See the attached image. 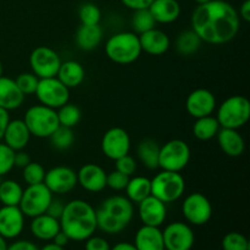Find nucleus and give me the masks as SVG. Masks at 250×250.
<instances>
[{
	"instance_id": "obj_1",
	"label": "nucleus",
	"mask_w": 250,
	"mask_h": 250,
	"mask_svg": "<svg viewBox=\"0 0 250 250\" xmlns=\"http://www.w3.org/2000/svg\"><path fill=\"white\" fill-rule=\"evenodd\" d=\"M192 29L202 42L221 45L231 42L239 31L238 11L225 0L198 5L192 14Z\"/></svg>"
},
{
	"instance_id": "obj_2",
	"label": "nucleus",
	"mask_w": 250,
	"mask_h": 250,
	"mask_svg": "<svg viewBox=\"0 0 250 250\" xmlns=\"http://www.w3.org/2000/svg\"><path fill=\"white\" fill-rule=\"evenodd\" d=\"M59 222L61 231L75 242H84L98 229L95 209L83 199L66 203Z\"/></svg>"
},
{
	"instance_id": "obj_3",
	"label": "nucleus",
	"mask_w": 250,
	"mask_h": 250,
	"mask_svg": "<svg viewBox=\"0 0 250 250\" xmlns=\"http://www.w3.org/2000/svg\"><path fill=\"white\" fill-rule=\"evenodd\" d=\"M97 214V226L107 234H117L124 231L134 215L133 203L124 195H111L103 200Z\"/></svg>"
},
{
	"instance_id": "obj_4",
	"label": "nucleus",
	"mask_w": 250,
	"mask_h": 250,
	"mask_svg": "<svg viewBox=\"0 0 250 250\" xmlns=\"http://www.w3.org/2000/svg\"><path fill=\"white\" fill-rule=\"evenodd\" d=\"M105 54L119 65L133 63L142 55L139 37L134 32H119L110 37L105 43Z\"/></svg>"
},
{
	"instance_id": "obj_5",
	"label": "nucleus",
	"mask_w": 250,
	"mask_h": 250,
	"mask_svg": "<svg viewBox=\"0 0 250 250\" xmlns=\"http://www.w3.org/2000/svg\"><path fill=\"white\" fill-rule=\"evenodd\" d=\"M216 119L222 128L239 129L250 119V102L243 95H231L221 103Z\"/></svg>"
},
{
	"instance_id": "obj_6",
	"label": "nucleus",
	"mask_w": 250,
	"mask_h": 250,
	"mask_svg": "<svg viewBox=\"0 0 250 250\" xmlns=\"http://www.w3.org/2000/svg\"><path fill=\"white\" fill-rule=\"evenodd\" d=\"M151 195L165 204L176 202L186 190V181L181 172L161 170L150 180Z\"/></svg>"
},
{
	"instance_id": "obj_7",
	"label": "nucleus",
	"mask_w": 250,
	"mask_h": 250,
	"mask_svg": "<svg viewBox=\"0 0 250 250\" xmlns=\"http://www.w3.org/2000/svg\"><path fill=\"white\" fill-rule=\"evenodd\" d=\"M23 121L28 127L31 136L36 138H49L60 126L56 110L42 104L28 107Z\"/></svg>"
},
{
	"instance_id": "obj_8",
	"label": "nucleus",
	"mask_w": 250,
	"mask_h": 250,
	"mask_svg": "<svg viewBox=\"0 0 250 250\" xmlns=\"http://www.w3.org/2000/svg\"><path fill=\"white\" fill-rule=\"evenodd\" d=\"M190 160V148L182 139H171L160 146L159 167L165 171L181 172Z\"/></svg>"
},
{
	"instance_id": "obj_9",
	"label": "nucleus",
	"mask_w": 250,
	"mask_h": 250,
	"mask_svg": "<svg viewBox=\"0 0 250 250\" xmlns=\"http://www.w3.org/2000/svg\"><path fill=\"white\" fill-rule=\"evenodd\" d=\"M53 198L54 194L44 183L27 186L22 193L19 208L24 216L33 219L39 215L45 214Z\"/></svg>"
},
{
	"instance_id": "obj_10",
	"label": "nucleus",
	"mask_w": 250,
	"mask_h": 250,
	"mask_svg": "<svg viewBox=\"0 0 250 250\" xmlns=\"http://www.w3.org/2000/svg\"><path fill=\"white\" fill-rule=\"evenodd\" d=\"M36 97L42 105L58 110L70 100V89L56 77L42 78L36 89Z\"/></svg>"
},
{
	"instance_id": "obj_11",
	"label": "nucleus",
	"mask_w": 250,
	"mask_h": 250,
	"mask_svg": "<svg viewBox=\"0 0 250 250\" xmlns=\"http://www.w3.org/2000/svg\"><path fill=\"white\" fill-rule=\"evenodd\" d=\"M61 62L59 54L49 46H37L29 55L31 70L39 80L56 77Z\"/></svg>"
},
{
	"instance_id": "obj_12",
	"label": "nucleus",
	"mask_w": 250,
	"mask_h": 250,
	"mask_svg": "<svg viewBox=\"0 0 250 250\" xmlns=\"http://www.w3.org/2000/svg\"><path fill=\"white\" fill-rule=\"evenodd\" d=\"M182 214L188 224L203 226L208 224L212 216L211 203L202 193H190L182 202Z\"/></svg>"
},
{
	"instance_id": "obj_13",
	"label": "nucleus",
	"mask_w": 250,
	"mask_h": 250,
	"mask_svg": "<svg viewBox=\"0 0 250 250\" xmlns=\"http://www.w3.org/2000/svg\"><path fill=\"white\" fill-rule=\"evenodd\" d=\"M164 247L166 250H190L194 246V232L188 224L175 221L163 231Z\"/></svg>"
},
{
	"instance_id": "obj_14",
	"label": "nucleus",
	"mask_w": 250,
	"mask_h": 250,
	"mask_svg": "<svg viewBox=\"0 0 250 250\" xmlns=\"http://www.w3.org/2000/svg\"><path fill=\"white\" fill-rule=\"evenodd\" d=\"M131 137L122 127H112L107 129L102 139V151L110 160H117L129 154Z\"/></svg>"
},
{
	"instance_id": "obj_15",
	"label": "nucleus",
	"mask_w": 250,
	"mask_h": 250,
	"mask_svg": "<svg viewBox=\"0 0 250 250\" xmlns=\"http://www.w3.org/2000/svg\"><path fill=\"white\" fill-rule=\"evenodd\" d=\"M43 183L53 194H67L77 186V172L68 166H55L46 171Z\"/></svg>"
},
{
	"instance_id": "obj_16",
	"label": "nucleus",
	"mask_w": 250,
	"mask_h": 250,
	"mask_svg": "<svg viewBox=\"0 0 250 250\" xmlns=\"http://www.w3.org/2000/svg\"><path fill=\"white\" fill-rule=\"evenodd\" d=\"M216 98L214 93L205 88H198L188 94L186 99V110L194 119L209 116L216 109Z\"/></svg>"
},
{
	"instance_id": "obj_17",
	"label": "nucleus",
	"mask_w": 250,
	"mask_h": 250,
	"mask_svg": "<svg viewBox=\"0 0 250 250\" xmlns=\"http://www.w3.org/2000/svg\"><path fill=\"white\" fill-rule=\"evenodd\" d=\"M138 216L146 226L160 227L167 217V208L158 198L149 195L138 203Z\"/></svg>"
},
{
	"instance_id": "obj_18",
	"label": "nucleus",
	"mask_w": 250,
	"mask_h": 250,
	"mask_svg": "<svg viewBox=\"0 0 250 250\" xmlns=\"http://www.w3.org/2000/svg\"><path fill=\"white\" fill-rule=\"evenodd\" d=\"M24 215L19 207L0 208V236L4 239L17 238L24 227Z\"/></svg>"
},
{
	"instance_id": "obj_19",
	"label": "nucleus",
	"mask_w": 250,
	"mask_h": 250,
	"mask_svg": "<svg viewBox=\"0 0 250 250\" xmlns=\"http://www.w3.org/2000/svg\"><path fill=\"white\" fill-rule=\"evenodd\" d=\"M77 185L89 193H100L106 188V172L97 164H85L77 172Z\"/></svg>"
},
{
	"instance_id": "obj_20",
	"label": "nucleus",
	"mask_w": 250,
	"mask_h": 250,
	"mask_svg": "<svg viewBox=\"0 0 250 250\" xmlns=\"http://www.w3.org/2000/svg\"><path fill=\"white\" fill-rule=\"evenodd\" d=\"M138 37L142 51L151 56L164 55L170 49V37L161 29L153 28L139 34Z\"/></svg>"
},
{
	"instance_id": "obj_21",
	"label": "nucleus",
	"mask_w": 250,
	"mask_h": 250,
	"mask_svg": "<svg viewBox=\"0 0 250 250\" xmlns=\"http://www.w3.org/2000/svg\"><path fill=\"white\" fill-rule=\"evenodd\" d=\"M31 137V132L23 120L16 119L10 120L2 139H4V143L10 146L12 150L19 151L23 150L28 146Z\"/></svg>"
},
{
	"instance_id": "obj_22",
	"label": "nucleus",
	"mask_w": 250,
	"mask_h": 250,
	"mask_svg": "<svg viewBox=\"0 0 250 250\" xmlns=\"http://www.w3.org/2000/svg\"><path fill=\"white\" fill-rule=\"evenodd\" d=\"M221 150L229 158H239L246 150V142L238 129L220 128L216 134Z\"/></svg>"
},
{
	"instance_id": "obj_23",
	"label": "nucleus",
	"mask_w": 250,
	"mask_h": 250,
	"mask_svg": "<svg viewBox=\"0 0 250 250\" xmlns=\"http://www.w3.org/2000/svg\"><path fill=\"white\" fill-rule=\"evenodd\" d=\"M24 102L23 93L17 87L15 80L1 76L0 77V107L6 111L16 110Z\"/></svg>"
},
{
	"instance_id": "obj_24",
	"label": "nucleus",
	"mask_w": 250,
	"mask_h": 250,
	"mask_svg": "<svg viewBox=\"0 0 250 250\" xmlns=\"http://www.w3.org/2000/svg\"><path fill=\"white\" fill-rule=\"evenodd\" d=\"M31 233L41 241H53L54 237L60 231V222L58 219L48 214H42L32 219L29 225Z\"/></svg>"
},
{
	"instance_id": "obj_25",
	"label": "nucleus",
	"mask_w": 250,
	"mask_h": 250,
	"mask_svg": "<svg viewBox=\"0 0 250 250\" xmlns=\"http://www.w3.org/2000/svg\"><path fill=\"white\" fill-rule=\"evenodd\" d=\"M134 247L137 250H164L163 231L160 227L143 226L137 231L134 237Z\"/></svg>"
},
{
	"instance_id": "obj_26",
	"label": "nucleus",
	"mask_w": 250,
	"mask_h": 250,
	"mask_svg": "<svg viewBox=\"0 0 250 250\" xmlns=\"http://www.w3.org/2000/svg\"><path fill=\"white\" fill-rule=\"evenodd\" d=\"M149 10L156 23H172L181 15V5L177 0H154Z\"/></svg>"
},
{
	"instance_id": "obj_27",
	"label": "nucleus",
	"mask_w": 250,
	"mask_h": 250,
	"mask_svg": "<svg viewBox=\"0 0 250 250\" xmlns=\"http://www.w3.org/2000/svg\"><path fill=\"white\" fill-rule=\"evenodd\" d=\"M84 77V67L75 60H67L65 62H61L58 73H56V78L68 89L77 88L78 85L82 84Z\"/></svg>"
},
{
	"instance_id": "obj_28",
	"label": "nucleus",
	"mask_w": 250,
	"mask_h": 250,
	"mask_svg": "<svg viewBox=\"0 0 250 250\" xmlns=\"http://www.w3.org/2000/svg\"><path fill=\"white\" fill-rule=\"evenodd\" d=\"M76 44L81 50L90 51L98 48L103 39V29L99 24H81L76 32Z\"/></svg>"
},
{
	"instance_id": "obj_29",
	"label": "nucleus",
	"mask_w": 250,
	"mask_h": 250,
	"mask_svg": "<svg viewBox=\"0 0 250 250\" xmlns=\"http://www.w3.org/2000/svg\"><path fill=\"white\" fill-rule=\"evenodd\" d=\"M159 151L160 146L151 138L143 139L137 146V156L148 170L159 168Z\"/></svg>"
},
{
	"instance_id": "obj_30",
	"label": "nucleus",
	"mask_w": 250,
	"mask_h": 250,
	"mask_svg": "<svg viewBox=\"0 0 250 250\" xmlns=\"http://www.w3.org/2000/svg\"><path fill=\"white\" fill-rule=\"evenodd\" d=\"M125 190H126V197L132 203L138 204L142 200L146 199V197L151 195L150 180L148 177H144V176L129 177V181Z\"/></svg>"
},
{
	"instance_id": "obj_31",
	"label": "nucleus",
	"mask_w": 250,
	"mask_h": 250,
	"mask_svg": "<svg viewBox=\"0 0 250 250\" xmlns=\"http://www.w3.org/2000/svg\"><path fill=\"white\" fill-rule=\"evenodd\" d=\"M220 128L221 127H220V124L216 117L209 115V116L195 119L194 125L192 127V131L195 138L199 139V141L207 142L215 138L217 132L220 131Z\"/></svg>"
},
{
	"instance_id": "obj_32",
	"label": "nucleus",
	"mask_w": 250,
	"mask_h": 250,
	"mask_svg": "<svg viewBox=\"0 0 250 250\" xmlns=\"http://www.w3.org/2000/svg\"><path fill=\"white\" fill-rule=\"evenodd\" d=\"M202 39L193 29H186L181 32L175 42V48L180 55L189 56L197 53L202 46Z\"/></svg>"
},
{
	"instance_id": "obj_33",
	"label": "nucleus",
	"mask_w": 250,
	"mask_h": 250,
	"mask_svg": "<svg viewBox=\"0 0 250 250\" xmlns=\"http://www.w3.org/2000/svg\"><path fill=\"white\" fill-rule=\"evenodd\" d=\"M23 188L15 180H1L0 182V203L7 207H19Z\"/></svg>"
},
{
	"instance_id": "obj_34",
	"label": "nucleus",
	"mask_w": 250,
	"mask_h": 250,
	"mask_svg": "<svg viewBox=\"0 0 250 250\" xmlns=\"http://www.w3.org/2000/svg\"><path fill=\"white\" fill-rule=\"evenodd\" d=\"M56 114H58L59 125L68 127V128H73V127L77 126L78 122L81 121V117H82L80 107L75 104H71V103H66L65 105L59 107L56 110Z\"/></svg>"
},
{
	"instance_id": "obj_35",
	"label": "nucleus",
	"mask_w": 250,
	"mask_h": 250,
	"mask_svg": "<svg viewBox=\"0 0 250 250\" xmlns=\"http://www.w3.org/2000/svg\"><path fill=\"white\" fill-rule=\"evenodd\" d=\"M131 23L134 33L138 34V36L144 33V32L155 28L156 26V21L154 20L153 15H151L149 9H142L133 11Z\"/></svg>"
},
{
	"instance_id": "obj_36",
	"label": "nucleus",
	"mask_w": 250,
	"mask_h": 250,
	"mask_svg": "<svg viewBox=\"0 0 250 250\" xmlns=\"http://www.w3.org/2000/svg\"><path fill=\"white\" fill-rule=\"evenodd\" d=\"M51 146L58 150H67L71 148L75 142V134H73L72 128L68 127L59 126L54 131V133L49 137Z\"/></svg>"
},
{
	"instance_id": "obj_37",
	"label": "nucleus",
	"mask_w": 250,
	"mask_h": 250,
	"mask_svg": "<svg viewBox=\"0 0 250 250\" xmlns=\"http://www.w3.org/2000/svg\"><path fill=\"white\" fill-rule=\"evenodd\" d=\"M45 172V168H44L42 164L31 161L28 165H26L22 168V178H23L27 186L38 185V183L44 182Z\"/></svg>"
},
{
	"instance_id": "obj_38",
	"label": "nucleus",
	"mask_w": 250,
	"mask_h": 250,
	"mask_svg": "<svg viewBox=\"0 0 250 250\" xmlns=\"http://www.w3.org/2000/svg\"><path fill=\"white\" fill-rule=\"evenodd\" d=\"M78 17H80L81 24H99L102 11L93 2H85L80 7Z\"/></svg>"
},
{
	"instance_id": "obj_39",
	"label": "nucleus",
	"mask_w": 250,
	"mask_h": 250,
	"mask_svg": "<svg viewBox=\"0 0 250 250\" xmlns=\"http://www.w3.org/2000/svg\"><path fill=\"white\" fill-rule=\"evenodd\" d=\"M15 82H16L20 90L26 97V95H32L36 93V89L39 83V78L33 72H23L17 76Z\"/></svg>"
},
{
	"instance_id": "obj_40",
	"label": "nucleus",
	"mask_w": 250,
	"mask_h": 250,
	"mask_svg": "<svg viewBox=\"0 0 250 250\" xmlns=\"http://www.w3.org/2000/svg\"><path fill=\"white\" fill-rule=\"evenodd\" d=\"M224 250H249V242L246 236L238 232H229L222 239Z\"/></svg>"
},
{
	"instance_id": "obj_41",
	"label": "nucleus",
	"mask_w": 250,
	"mask_h": 250,
	"mask_svg": "<svg viewBox=\"0 0 250 250\" xmlns=\"http://www.w3.org/2000/svg\"><path fill=\"white\" fill-rule=\"evenodd\" d=\"M14 158L15 151L5 143H0V177L7 175L15 167Z\"/></svg>"
},
{
	"instance_id": "obj_42",
	"label": "nucleus",
	"mask_w": 250,
	"mask_h": 250,
	"mask_svg": "<svg viewBox=\"0 0 250 250\" xmlns=\"http://www.w3.org/2000/svg\"><path fill=\"white\" fill-rule=\"evenodd\" d=\"M128 181V176L124 175V173H121L117 170L106 173V187H109L112 190H117V192L125 190Z\"/></svg>"
},
{
	"instance_id": "obj_43",
	"label": "nucleus",
	"mask_w": 250,
	"mask_h": 250,
	"mask_svg": "<svg viewBox=\"0 0 250 250\" xmlns=\"http://www.w3.org/2000/svg\"><path fill=\"white\" fill-rule=\"evenodd\" d=\"M115 163H116V170L124 175L128 176V177H132L136 173L137 166H138L133 156H131L129 154L117 159V160H115Z\"/></svg>"
},
{
	"instance_id": "obj_44",
	"label": "nucleus",
	"mask_w": 250,
	"mask_h": 250,
	"mask_svg": "<svg viewBox=\"0 0 250 250\" xmlns=\"http://www.w3.org/2000/svg\"><path fill=\"white\" fill-rule=\"evenodd\" d=\"M85 250H110V244L103 237L90 236L89 238L85 239Z\"/></svg>"
},
{
	"instance_id": "obj_45",
	"label": "nucleus",
	"mask_w": 250,
	"mask_h": 250,
	"mask_svg": "<svg viewBox=\"0 0 250 250\" xmlns=\"http://www.w3.org/2000/svg\"><path fill=\"white\" fill-rule=\"evenodd\" d=\"M63 207H65V204H63L60 199H54L53 198V200H51L50 204H49L48 209H46L45 214L50 215V216L55 217V219L59 220L63 211Z\"/></svg>"
},
{
	"instance_id": "obj_46",
	"label": "nucleus",
	"mask_w": 250,
	"mask_h": 250,
	"mask_svg": "<svg viewBox=\"0 0 250 250\" xmlns=\"http://www.w3.org/2000/svg\"><path fill=\"white\" fill-rule=\"evenodd\" d=\"M154 0H121L122 4L128 9L133 10H142V9H149Z\"/></svg>"
},
{
	"instance_id": "obj_47",
	"label": "nucleus",
	"mask_w": 250,
	"mask_h": 250,
	"mask_svg": "<svg viewBox=\"0 0 250 250\" xmlns=\"http://www.w3.org/2000/svg\"><path fill=\"white\" fill-rule=\"evenodd\" d=\"M31 161H32L31 156H29V154H27L26 151H23V150L15 151V158H14L15 167L23 168L24 166L28 165Z\"/></svg>"
},
{
	"instance_id": "obj_48",
	"label": "nucleus",
	"mask_w": 250,
	"mask_h": 250,
	"mask_svg": "<svg viewBox=\"0 0 250 250\" xmlns=\"http://www.w3.org/2000/svg\"><path fill=\"white\" fill-rule=\"evenodd\" d=\"M6 250H39L38 247L29 241H16L7 246Z\"/></svg>"
},
{
	"instance_id": "obj_49",
	"label": "nucleus",
	"mask_w": 250,
	"mask_h": 250,
	"mask_svg": "<svg viewBox=\"0 0 250 250\" xmlns=\"http://www.w3.org/2000/svg\"><path fill=\"white\" fill-rule=\"evenodd\" d=\"M9 121H10L9 111H6V110L0 107V141H1L2 137H4L5 129H6V126L7 124H9Z\"/></svg>"
},
{
	"instance_id": "obj_50",
	"label": "nucleus",
	"mask_w": 250,
	"mask_h": 250,
	"mask_svg": "<svg viewBox=\"0 0 250 250\" xmlns=\"http://www.w3.org/2000/svg\"><path fill=\"white\" fill-rule=\"evenodd\" d=\"M238 15L239 19H242L243 21H250V0H244V1L242 2Z\"/></svg>"
},
{
	"instance_id": "obj_51",
	"label": "nucleus",
	"mask_w": 250,
	"mask_h": 250,
	"mask_svg": "<svg viewBox=\"0 0 250 250\" xmlns=\"http://www.w3.org/2000/svg\"><path fill=\"white\" fill-rule=\"evenodd\" d=\"M68 242H70V239H68V237L66 236V234L63 233L61 229L58 232V233H56V236L53 238V243L58 244V246L62 247V248L68 243Z\"/></svg>"
},
{
	"instance_id": "obj_52",
	"label": "nucleus",
	"mask_w": 250,
	"mask_h": 250,
	"mask_svg": "<svg viewBox=\"0 0 250 250\" xmlns=\"http://www.w3.org/2000/svg\"><path fill=\"white\" fill-rule=\"evenodd\" d=\"M110 250H137V248L134 247V244L128 243V242H121V243L115 244Z\"/></svg>"
},
{
	"instance_id": "obj_53",
	"label": "nucleus",
	"mask_w": 250,
	"mask_h": 250,
	"mask_svg": "<svg viewBox=\"0 0 250 250\" xmlns=\"http://www.w3.org/2000/svg\"><path fill=\"white\" fill-rule=\"evenodd\" d=\"M39 250H63V248H62V247L58 246V244H55V243H53V242H51V243L45 244L43 248L39 249Z\"/></svg>"
},
{
	"instance_id": "obj_54",
	"label": "nucleus",
	"mask_w": 250,
	"mask_h": 250,
	"mask_svg": "<svg viewBox=\"0 0 250 250\" xmlns=\"http://www.w3.org/2000/svg\"><path fill=\"white\" fill-rule=\"evenodd\" d=\"M6 248H7L6 239H4L1 236H0V250H6Z\"/></svg>"
},
{
	"instance_id": "obj_55",
	"label": "nucleus",
	"mask_w": 250,
	"mask_h": 250,
	"mask_svg": "<svg viewBox=\"0 0 250 250\" xmlns=\"http://www.w3.org/2000/svg\"><path fill=\"white\" fill-rule=\"evenodd\" d=\"M211 0H195L198 5H203V4H207V2H210Z\"/></svg>"
},
{
	"instance_id": "obj_56",
	"label": "nucleus",
	"mask_w": 250,
	"mask_h": 250,
	"mask_svg": "<svg viewBox=\"0 0 250 250\" xmlns=\"http://www.w3.org/2000/svg\"><path fill=\"white\" fill-rule=\"evenodd\" d=\"M2 76V63H1V61H0V77H1Z\"/></svg>"
},
{
	"instance_id": "obj_57",
	"label": "nucleus",
	"mask_w": 250,
	"mask_h": 250,
	"mask_svg": "<svg viewBox=\"0 0 250 250\" xmlns=\"http://www.w3.org/2000/svg\"><path fill=\"white\" fill-rule=\"evenodd\" d=\"M0 182H1V177H0Z\"/></svg>"
},
{
	"instance_id": "obj_58",
	"label": "nucleus",
	"mask_w": 250,
	"mask_h": 250,
	"mask_svg": "<svg viewBox=\"0 0 250 250\" xmlns=\"http://www.w3.org/2000/svg\"><path fill=\"white\" fill-rule=\"evenodd\" d=\"M164 250H166V249H164Z\"/></svg>"
}]
</instances>
